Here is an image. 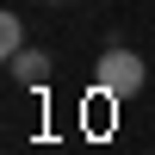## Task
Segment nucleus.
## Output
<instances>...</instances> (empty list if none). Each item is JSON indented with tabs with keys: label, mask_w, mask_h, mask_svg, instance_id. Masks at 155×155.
<instances>
[{
	"label": "nucleus",
	"mask_w": 155,
	"mask_h": 155,
	"mask_svg": "<svg viewBox=\"0 0 155 155\" xmlns=\"http://www.w3.org/2000/svg\"><path fill=\"white\" fill-rule=\"evenodd\" d=\"M93 81H99V93H112V99H130L137 87H143V56H137V50H124V44H112L106 56H99Z\"/></svg>",
	"instance_id": "1"
},
{
	"label": "nucleus",
	"mask_w": 155,
	"mask_h": 155,
	"mask_svg": "<svg viewBox=\"0 0 155 155\" xmlns=\"http://www.w3.org/2000/svg\"><path fill=\"white\" fill-rule=\"evenodd\" d=\"M6 68H12L19 87H37V81L50 74V50H19V56H6Z\"/></svg>",
	"instance_id": "2"
},
{
	"label": "nucleus",
	"mask_w": 155,
	"mask_h": 155,
	"mask_svg": "<svg viewBox=\"0 0 155 155\" xmlns=\"http://www.w3.org/2000/svg\"><path fill=\"white\" fill-rule=\"evenodd\" d=\"M19 50H25V19L0 12V56H19Z\"/></svg>",
	"instance_id": "3"
},
{
	"label": "nucleus",
	"mask_w": 155,
	"mask_h": 155,
	"mask_svg": "<svg viewBox=\"0 0 155 155\" xmlns=\"http://www.w3.org/2000/svg\"><path fill=\"white\" fill-rule=\"evenodd\" d=\"M50 6H62V0H50Z\"/></svg>",
	"instance_id": "4"
}]
</instances>
